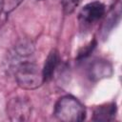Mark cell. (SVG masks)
Instances as JSON below:
<instances>
[{
  "label": "cell",
  "mask_w": 122,
  "mask_h": 122,
  "mask_svg": "<svg viewBox=\"0 0 122 122\" xmlns=\"http://www.w3.org/2000/svg\"><path fill=\"white\" fill-rule=\"evenodd\" d=\"M53 114L60 121L80 122L86 117V110L75 97L65 95L56 102Z\"/></svg>",
  "instance_id": "1"
},
{
  "label": "cell",
  "mask_w": 122,
  "mask_h": 122,
  "mask_svg": "<svg viewBox=\"0 0 122 122\" xmlns=\"http://www.w3.org/2000/svg\"><path fill=\"white\" fill-rule=\"evenodd\" d=\"M15 79L18 85L26 90L38 88L44 81L42 71L32 61L24 59L20 61L15 68Z\"/></svg>",
  "instance_id": "2"
},
{
  "label": "cell",
  "mask_w": 122,
  "mask_h": 122,
  "mask_svg": "<svg viewBox=\"0 0 122 122\" xmlns=\"http://www.w3.org/2000/svg\"><path fill=\"white\" fill-rule=\"evenodd\" d=\"M7 112L11 121H27L31 113V105L29 100L16 97L9 102Z\"/></svg>",
  "instance_id": "3"
},
{
  "label": "cell",
  "mask_w": 122,
  "mask_h": 122,
  "mask_svg": "<svg viewBox=\"0 0 122 122\" xmlns=\"http://www.w3.org/2000/svg\"><path fill=\"white\" fill-rule=\"evenodd\" d=\"M105 13V6L101 2L94 1L84 6L79 12V21L84 26H90L100 20Z\"/></svg>",
  "instance_id": "4"
},
{
  "label": "cell",
  "mask_w": 122,
  "mask_h": 122,
  "mask_svg": "<svg viewBox=\"0 0 122 122\" xmlns=\"http://www.w3.org/2000/svg\"><path fill=\"white\" fill-rule=\"evenodd\" d=\"M59 62H60V56L58 51L56 50H52L49 53L46 62L44 64V68L42 70V76L44 82L49 81L52 78L54 71L59 65Z\"/></svg>",
  "instance_id": "5"
},
{
  "label": "cell",
  "mask_w": 122,
  "mask_h": 122,
  "mask_svg": "<svg viewBox=\"0 0 122 122\" xmlns=\"http://www.w3.org/2000/svg\"><path fill=\"white\" fill-rule=\"evenodd\" d=\"M116 113V106L114 103L106 104L98 107L93 113V120L96 121H111L114 119Z\"/></svg>",
  "instance_id": "6"
},
{
  "label": "cell",
  "mask_w": 122,
  "mask_h": 122,
  "mask_svg": "<svg viewBox=\"0 0 122 122\" xmlns=\"http://www.w3.org/2000/svg\"><path fill=\"white\" fill-rule=\"evenodd\" d=\"M112 73L111 66L104 61H96L90 68V76L92 79H100Z\"/></svg>",
  "instance_id": "7"
},
{
  "label": "cell",
  "mask_w": 122,
  "mask_h": 122,
  "mask_svg": "<svg viewBox=\"0 0 122 122\" xmlns=\"http://www.w3.org/2000/svg\"><path fill=\"white\" fill-rule=\"evenodd\" d=\"M80 0H62V8L65 14H71L77 7Z\"/></svg>",
  "instance_id": "8"
},
{
  "label": "cell",
  "mask_w": 122,
  "mask_h": 122,
  "mask_svg": "<svg viewBox=\"0 0 122 122\" xmlns=\"http://www.w3.org/2000/svg\"><path fill=\"white\" fill-rule=\"evenodd\" d=\"M4 5H5V0H0V13L4 8Z\"/></svg>",
  "instance_id": "9"
}]
</instances>
